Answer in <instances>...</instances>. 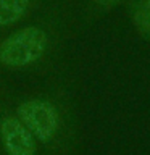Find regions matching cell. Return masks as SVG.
Here are the masks:
<instances>
[{
	"label": "cell",
	"mask_w": 150,
	"mask_h": 155,
	"mask_svg": "<svg viewBox=\"0 0 150 155\" xmlns=\"http://www.w3.org/2000/svg\"><path fill=\"white\" fill-rule=\"evenodd\" d=\"M74 13L63 0H52L31 23L0 37V78L7 74L50 76L63 71V57L74 26Z\"/></svg>",
	"instance_id": "obj_1"
},
{
	"label": "cell",
	"mask_w": 150,
	"mask_h": 155,
	"mask_svg": "<svg viewBox=\"0 0 150 155\" xmlns=\"http://www.w3.org/2000/svg\"><path fill=\"white\" fill-rule=\"evenodd\" d=\"M15 94L10 86V99L16 116L34 136L37 144H53L66 126L71 107V82L63 71L47 76L32 87Z\"/></svg>",
	"instance_id": "obj_2"
},
{
	"label": "cell",
	"mask_w": 150,
	"mask_h": 155,
	"mask_svg": "<svg viewBox=\"0 0 150 155\" xmlns=\"http://www.w3.org/2000/svg\"><path fill=\"white\" fill-rule=\"evenodd\" d=\"M52 0H0V32L23 24L48 5Z\"/></svg>",
	"instance_id": "obj_3"
},
{
	"label": "cell",
	"mask_w": 150,
	"mask_h": 155,
	"mask_svg": "<svg viewBox=\"0 0 150 155\" xmlns=\"http://www.w3.org/2000/svg\"><path fill=\"white\" fill-rule=\"evenodd\" d=\"M124 7L134 32L150 44V0H129Z\"/></svg>",
	"instance_id": "obj_4"
},
{
	"label": "cell",
	"mask_w": 150,
	"mask_h": 155,
	"mask_svg": "<svg viewBox=\"0 0 150 155\" xmlns=\"http://www.w3.org/2000/svg\"><path fill=\"white\" fill-rule=\"evenodd\" d=\"M128 2L129 0H82L79 13L74 15V19L82 26H86L111 13L118 7H123Z\"/></svg>",
	"instance_id": "obj_5"
}]
</instances>
